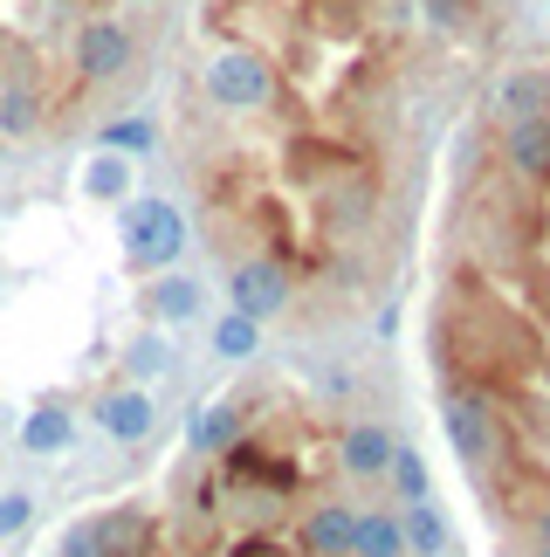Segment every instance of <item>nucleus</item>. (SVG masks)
I'll return each mask as SVG.
<instances>
[{
    "mask_svg": "<svg viewBox=\"0 0 550 557\" xmlns=\"http://www.w3.org/2000/svg\"><path fill=\"white\" fill-rule=\"evenodd\" d=\"M399 537H407V557H440L448 550V517L434 503H407L399 509Z\"/></svg>",
    "mask_w": 550,
    "mask_h": 557,
    "instance_id": "4468645a",
    "label": "nucleus"
},
{
    "mask_svg": "<svg viewBox=\"0 0 550 557\" xmlns=\"http://www.w3.org/2000/svg\"><path fill=\"white\" fill-rule=\"evenodd\" d=\"M124 366H132L138 379H159L165 366H173V345H165V337H132V351H124Z\"/></svg>",
    "mask_w": 550,
    "mask_h": 557,
    "instance_id": "5701e85b",
    "label": "nucleus"
},
{
    "mask_svg": "<svg viewBox=\"0 0 550 557\" xmlns=\"http://www.w3.org/2000/svg\"><path fill=\"white\" fill-rule=\"evenodd\" d=\"M392 434L378 420H351L345 434H337V468H345L351 482H386V468H392Z\"/></svg>",
    "mask_w": 550,
    "mask_h": 557,
    "instance_id": "0eeeda50",
    "label": "nucleus"
},
{
    "mask_svg": "<svg viewBox=\"0 0 550 557\" xmlns=\"http://www.w3.org/2000/svg\"><path fill=\"white\" fill-rule=\"evenodd\" d=\"M97 426L111 441H152V426H159V399L145 393V385H111V393H97Z\"/></svg>",
    "mask_w": 550,
    "mask_h": 557,
    "instance_id": "423d86ee",
    "label": "nucleus"
},
{
    "mask_svg": "<svg viewBox=\"0 0 550 557\" xmlns=\"http://www.w3.org/2000/svg\"><path fill=\"white\" fill-rule=\"evenodd\" d=\"M227 296H235V310L248 324H268V317L289 310V269L275 262V255H248V262L227 275Z\"/></svg>",
    "mask_w": 550,
    "mask_h": 557,
    "instance_id": "20e7f679",
    "label": "nucleus"
},
{
    "mask_svg": "<svg viewBox=\"0 0 550 557\" xmlns=\"http://www.w3.org/2000/svg\"><path fill=\"white\" fill-rule=\"evenodd\" d=\"M523 557H550V550H543V544H530V550H523Z\"/></svg>",
    "mask_w": 550,
    "mask_h": 557,
    "instance_id": "c85d7f7f",
    "label": "nucleus"
},
{
    "mask_svg": "<svg viewBox=\"0 0 550 557\" xmlns=\"http://www.w3.org/2000/svg\"><path fill=\"white\" fill-rule=\"evenodd\" d=\"M365 213H372V186L358 180V173L324 186V227H330V234H351L358 221H365Z\"/></svg>",
    "mask_w": 550,
    "mask_h": 557,
    "instance_id": "f3484780",
    "label": "nucleus"
},
{
    "mask_svg": "<svg viewBox=\"0 0 550 557\" xmlns=\"http://www.w3.org/2000/svg\"><path fill=\"white\" fill-rule=\"evenodd\" d=\"M235 557H303V550L283 537H248V544H235Z\"/></svg>",
    "mask_w": 550,
    "mask_h": 557,
    "instance_id": "bb28decb",
    "label": "nucleus"
},
{
    "mask_svg": "<svg viewBox=\"0 0 550 557\" xmlns=\"http://www.w3.org/2000/svg\"><path fill=\"white\" fill-rule=\"evenodd\" d=\"M55 557H103V537H97V517H90V523H70V530H62V544H55Z\"/></svg>",
    "mask_w": 550,
    "mask_h": 557,
    "instance_id": "393cba45",
    "label": "nucleus"
},
{
    "mask_svg": "<svg viewBox=\"0 0 550 557\" xmlns=\"http://www.w3.org/2000/svg\"><path fill=\"white\" fill-rule=\"evenodd\" d=\"M262 345V324H248L241 310H227L221 324H214V358H227V366H241V358H255Z\"/></svg>",
    "mask_w": 550,
    "mask_h": 557,
    "instance_id": "412c9836",
    "label": "nucleus"
},
{
    "mask_svg": "<svg viewBox=\"0 0 550 557\" xmlns=\"http://www.w3.org/2000/svg\"><path fill=\"white\" fill-rule=\"evenodd\" d=\"M28 523H35V496H21V488H8V496H0V537H21Z\"/></svg>",
    "mask_w": 550,
    "mask_h": 557,
    "instance_id": "b1692460",
    "label": "nucleus"
},
{
    "mask_svg": "<svg viewBox=\"0 0 550 557\" xmlns=\"http://www.w3.org/2000/svg\"><path fill=\"white\" fill-rule=\"evenodd\" d=\"M351 557H407V537H399V509H386V503H358Z\"/></svg>",
    "mask_w": 550,
    "mask_h": 557,
    "instance_id": "f8f14e48",
    "label": "nucleus"
},
{
    "mask_svg": "<svg viewBox=\"0 0 550 557\" xmlns=\"http://www.w3.org/2000/svg\"><path fill=\"white\" fill-rule=\"evenodd\" d=\"M152 317L159 324H193L200 317V283L193 275H173V269L152 275Z\"/></svg>",
    "mask_w": 550,
    "mask_h": 557,
    "instance_id": "dca6fc26",
    "label": "nucleus"
},
{
    "mask_svg": "<svg viewBox=\"0 0 550 557\" xmlns=\"http://www.w3.org/2000/svg\"><path fill=\"white\" fill-rule=\"evenodd\" d=\"M440 426H448V447L468 468H489L502 455V420L496 399L475 393V385H440Z\"/></svg>",
    "mask_w": 550,
    "mask_h": 557,
    "instance_id": "f03ea898",
    "label": "nucleus"
},
{
    "mask_svg": "<svg viewBox=\"0 0 550 557\" xmlns=\"http://www.w3.org/2000/svg\"><path fill=\"white\" fill-rule=\"evenodd\" d=\"M241 420H248V413H241V399H207L200 413H193V434H186V447H193L200 461H221L227 447L241 441Z\"/></svg>",
    "mask_w": 550,
    "mask_h": 557,
    "instance_id": "9b49d317",
    "label": "nucleus"
},
{
    "mask_svg": "<svg viewBox=\"0 0 550 557\" xmlns=\"http://www.w3.org/2000/svg\"><path fill=\"white\" fill-rule=\"evenodd\" d=\"M132 70V28H117V21H83L76 35V76L83 83H117Z\"/></svg>",
    "mask_w": 550,
    "mask_h": 557,
    "instance_id": "39448f33",
    "label": "nucleus"
},
{
    "mask_svg": "<svg viewBox=\"0 0 550 557\" xmlns=\"http://www.w3.org/2000/svg\"><path fill=\"white\" fill-rule=\"evenodd\" d=\"M420 14H427L440 35H461V28H468V0H420Z\"/></svg>",
    "mask_w": 550,
    "mask_h": 557,
    "instance_id": "a878e982",
    "label": "nucleus"
},
{
    "mask_svg": "<svg viewBox=\"0 0 550 557\" xmlns=\"http://www.w3.org/2000/svg\"><path fill=\"white\" fill-rule=\"evenodd\" d=\"M152 145H159L152 117H117V124L97 132V152H117V159H138V152H152Z\"/></svg>",
    "mask_w": 550,
    "mask_h": 557,
    "instance_id": "aec40b11",
    "label": "nucleus"
},
{
    "mask_svg": "<svg viewBox=\"0 0 550 557\" xmlns=\"http://www.w3.org/2000/svg\"><path fill=\"white\" fill-rule=\"evenodd\" d=\"M117 227H124V262L145 269V275H165L186 248V221H179L173 200H124Z\"/></svg>",
    "mask_w": 550,
    "mask_h": 557,
    "instance_id": "f257e3e1",
    "label": "nucleus"
},
{
    "mask_svg": "<svg viewBox=\"0 0 550 557\" xmlns=\"http://www.w3.org/2000/svg\"><path fill=\"white\" fill-rule=\"evenodd\" d=\"M200 83H207V97H214L221 111H268L275 103V70L262 55H248V49H221L200 70Z\"/></svg>",
    "mask_w": 550,
    "mask_h": 557,
    "instance_id": "7ed1b4c3",
    "label": "nucleus"
},
{
    "mask_svg": "<svg viewBox=\"0 0 550 557\" xmlns=\"http://www.w3.org/2000/svg\"><path fill=\"white\" fill-rule=\"evenodd\" d=\"M83 193H90V200H132V159L97 152L90 165H83Z\"/></svg>",
    "mask_w": 550,
    "mask_h": 557,
    "instance_id": "a211bd4d",
    "label": "nucleus"
},
{
    "mask_svg": "<svg viewBox=\"0 0 550 557\" xmlns=\"http://www.w3.org/2000/svg\"><path fill=\"white\" fill-rule=\"evenodd\" d=\"M530 544H543V550H550V503H537V509H530Z\"/></svg>",
    "mask_w": 550,
    "mask_h": 557,
    "instance_id": "cd10ccee",
    "label": "nucleus"
},
{
    "mask_svg": "<svg viewBox=\"0 0 550 557\" xmlns=\"http://www.w3.org/2000/svg\"><path fill=\"white\" fill-rule=\"evenodd\" d=\"M392 488H399V503H427V461L413 455V447H392Z\"/></svg>",
    "mask_w": 550,
    "mask_h": 557,
    "instance_id": "4be33fe9",
    "label": "nucleus"
},
{
    "mask_svg": "<svg viewBox=\"0 0 550 557\" xmlns=\"http://www.w3.org/2000/svg\"><path fill=\"white\" fill-rule=\"evenodd\" d=\"M21 447H28V455H62V447H70V406L41 399L35 413L21 420Z\"/></svg>",
    "mask_w": 550,
    "mask_h": 557,
    "instance_id": "2eb2a0df",
    "label": "nucleus"
},
{
    "mask_svg": "<svg viewBox=\"0 0 550 557\" xmlns=\"http://www.w3.org/2000/svg\"><path fill=\"white\" fill-rule=\"evenodd\" d=\"M28 132H41V97L28 83H8L0 90V138H28Z\"/></svg>",
    "mask_w": 550,
    "mask_h": 557,
    "instance_id": "6ab92c4d",
    "label": "nucleus"
},
{
    "mask_svg": "<svg viewBox=\"0 0 550 557\" xmlns=\"http://www.w3.org/2000/svg\"><path fill=\"white\" fill-rule=\"evenodd\" d=\"M97 537H103V557H145L152 550V517L124 503L111 517H97Z\"/></svg>",
    "mask_w": 550,
    "mask_h": 557,
    "instance_id": "ddd939ff",
    "label": "nucleus"
},
{
    "mask_svg": "<svg viewBox=\"0 0 550 557\" xmlns=\"http://www.w3.org/2000/svg\"><path fill=\"white\" fill-rule=\"evenodd\" d=\"M351 530H358V503H316L303 509V530H296V550L303 557H351Z\"/></svg>",
    "mask_w": 550,
    "mask_h": 557,
    "instance_id": "6e6552de",
    "label": "nucleus"
},
{
    "mask_svg": "<svg viewBox=\"0 0 550 557\" xmlns=\"http://www.w3.org/2000/svg\"><path fill=\"white\" fill-rule=\"evenodd\" d=\"M489 111L502 124H523V117H550V70H510L489 90Z\"/></svg>",
    "mask_w": 550,
    "mask_h": 557,
    "instance_id": "1a4fd4ad",
    "label": "nucleus"
},
{
    "mask_svg": "<svg viewBox=\"0 0 550 557\" xmlns=\"http://www.w3.org/2000/svg\"><path fill=\"white\" fill-rule=\"evenodd\" d=\"M502 159H510V173L523 186H550V117H523L510 124V138H502Z\"/></svg>",
    "mask_w": 550,
    "mask_h": 557,
    "instance_id": "9d476101",
    "label": "nucleus"
}]
</instances>
